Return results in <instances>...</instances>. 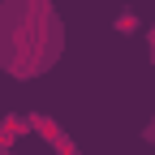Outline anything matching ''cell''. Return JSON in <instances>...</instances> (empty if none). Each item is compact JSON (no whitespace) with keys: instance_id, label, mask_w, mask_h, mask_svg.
I'll list each match as a JSON object with an SVG mask.
<instances>
[{"instance_id":"obj_1","label":"cell","mask_w":155,"mask_h":155,"mask_svg":"<svg viewBox=\"0 0 155 155\" xmlns=\"http://www.w3.org/2000/svg\"><path fill=\"white\" fill-rule=\"evenodd\" d=\"M65 56V17L56 0H0V73L35 82Z\"/></svg>"},{"instance_id":"obj_2","label":"cell","mask_w":155,"mask_h":155,"mask_svg":"<svg viewBox=\"0 0 155 155\" xmlns=\"http://www.w3.org/2000/svg\"><path fill=\"white\" fill-rule=\"evenodd\" d=\"M112 30L116 35H134V30H138V13H134V9H121L116 22H112Z\"/></svg>"},{"instance_id":"obj_3","label":"cell","mask_w":155,"mask_h":155,"mask_svg":"<svg viewBox=\"0 0 155 155\" xmlns=\"http://www.w3.org/2000/svg\"><path fill=\"white\" fill-rule=\"evenodd\" d=\"M147 56H151V69H155V22L147 26Z\"/></svg>"},{"instance_id":"obj_4","label":"cell","mask_w":155,"mask_h":155,"mask_svg":"<svg viewBox=\"0 0 155 155\" xmlns=\"http://www.w3.org/2000/svg\"><path fill=\"white\" fill-rule=\"evenodd\" d=\"M142 142H155V112H151V121L142 125Z\"/></svg>"}]
</instances>
